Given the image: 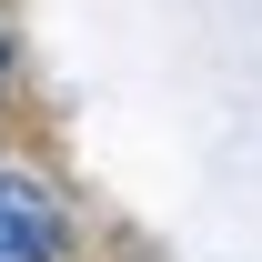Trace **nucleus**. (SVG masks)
<instances>
[{"instance_id": "obj_1", "label": "nucleus", "mask_w": 262, "mask_h": 262, "mask_svg": "<svg viewBox=\"0 0 262 262\" xmlns=\"http://www.w3.org/2000/svg\"><path fill=\"white\" fill-rule=\"evenodd\" d=\"M51 252H61V202L20 171H0V262H51Z\"/></svg>"}, {"instance_id": "obj_2", "label": "nucleus", "mask_w": 262, "mask_h": 262, "mask_svg": "<svg viewBox=\"0 0 262 262\" xmlns=\"http://www.w3.org/2000/svg\"><path fill=\"white\" fill-rule=\"evenodd\" d=\"M0 71H10V51H0Z\"/></svg>"}]
</instances>
